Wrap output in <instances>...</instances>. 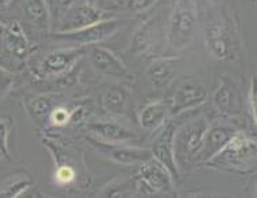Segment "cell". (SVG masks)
Segmentation results:
<instances>
[{"instance_id": "obj_4", "label": "cell", "mask_w": 257, "mask_h": 198, "mask_svg": "<svg viewBox=\"0 0 257 198\" xmlns=\"http://www.w3.org/2000/svg\"><path fill=\"white\" fill-rule=\"evenodd\" d=\"M208 164H223L234 169H243L256 163V142L243 131H235L218 153L207 161Z\"/></svg>"}, {"instance_id": "obj_16", "label": "cell", "mask_w": 257, "mask_h": 198, "mask_svg": "<svg viewBox=\"0 0 257 198\" xmlns=\"http://www.w3.org/2000/svg\"><path fill=\"white\" fill-rule=\"evenodd\" d=\"M20 9L30 26L37 30L50 29L51 15L45 0H21Z\"/></svg>"}, {"instance_id": "obj_29", "label": "cell", "mask_w": 257, "mask_h": 198, "mask_svg": "<svg viewBox=\"0 0 257 198\" xmlns=\"http://www.w3.org/2000/svg\"><path fill=\"white\" fill-rule=\"evenodd\" d=\"M75 178V172L74 169L71 168L70 165H62L59 168L56 169V172H55V179H56V182L62 186L64 184H69L71 183Z\"/></svg>"}, {"instance_id": "obj_6", "label": "cell", "mask_w": 257, "mask_h": 198, "mask_svg": "<svg viewBox=\"0 0 257 198\" xmlns=\"http://www.w3.org/2000/svg\"><path fill=\"white\" fill-rule=\"evenodd\" d=\"M124 21L119 18H109V20L100 21L93 25H89L84 29L74 30V32H66V33H52V37L59 41L71 43L74 47H90L96 45L114 36L118 32Z\"/></svg>"}, {"instance_id": "obj_26", "label": "cell", "mask_w": 257, "mask_h": 198, "mask_svg": "<svg viewBox=\"0 0 257 198\" xmlns=\"http://www.w3.org/2000/svg\"><path fill=\"white\" fill-rule=\"evenodd\" d=\"M14 74L10 70L0 66V99L10 92L11 88L14 86Z\"/></svg>"}, {"instance_id": "obj_21", "label": "cell", "mask_w": 257, "mask_h": 198, "mask_svg": "<svg viewBox=\"0 0 257 198\" xmlns=\"http://www.w3.org/2000/svg\"><path fill=\"white\" fill-rule=\"evenodd\" d=\"M212 101L213 105L220 112H224V114L231 112L232 108L235 107V93H234V89H231L230 85L220 84L218 86V89L215 90V93H213Z\"/></svg>"}, {"instance_id": "obj_10", "label": "cell", "mask_w": 257, "mask_h": 198, "mask_svg": "<svg viewBox=\"0 0 257 198\" xmlns=\"http://www.w3.org/2000/svg\"><path fill=\"white\" fill-rule=\"evenodd\" d=\"M163 37L166 39V26L160 17L149 18L136 33L130 43V52L136 56L148 55L162 44Z\"/></svg>"}, {"instance_id": "obj_20", "label": "cell", "mask_w": 257, "mask_h": 198, "mask_svg": "<svg viewBox=\"0 0 257 198\" xmlns=\"http://www.w3.org/2000/svg\"><path fill=\"white\" fill-rule=\"evenodd\" d=\"M103 107L111 114H123L128 103V90L123 86H109L101 97Z\"/></svg>"}, {"instance_id": "obj_31", "label": "cell", "mask_w": 257, "mask_h": 198, "mask_svg": "<svg viewBox=\"0 0 257 198\" xmlns=\"http://www.w3.org/2000/svg\"><path fill=\"white\" fill-rule=\"evenodd\" d=\"M3 33H5V24L0 21V59L3 56Z\"/></svg>"}, {"instance_id": "obj_1", "label": "cell", "mask_w": 257, "mask_h": 198, "mask_svg": "<svg viewBox=\"0 0 257 198\" xmlns=\"http://www.w3.org/2000/svg\"><path fill=\"white\" fill-rule=\"evenodd\" d=\"M205 45L212 58L220 62L235 59L238 50L237 30L226 13H209L205 22Z\"/></svg>"}, {"instance_id": "obj_30", "label": "cell", "mask_w": 257, "mask_h": 198, "mask_svg": "<svg viewBox=\"0 0 257 198\" xmlns=\"http://www.w3.org/2000/svg\"><path fill=\"white\" fill-rule=\"evenodd\" d=\"M249 103H250V109H252V114L256 119V78L252 79V84H250V89H249Z\"/></svg>"}, {"instance_id": "obj_8", "label": "cell", "mask_w": 257, "mask_h": 198, "mask_svg": "<svg viewBox=\"0 0 257 198\" xmlns=\"http://www.w3.org/2000/svg\"><path fill=\"white\" fill-rule=\"evenodd\" d=\"M140 194L171 193L174 188V179L171 173L154 157L141 164L140 168Z\"/></svg>"}, {"instance_id": "obj_22", "label": "cell", "mask_w": 257, "mask_h": 198, "mask_svg": "<svg viewBox=\"0 0 257 198\" xmlns=\"http://www.w3.org/2000/svg\"><path fill=\"white\" fill-rule=\"evenodd\" d=\"M52 109H54V101L47 96H40L29 103V111L37 118L50 115Z\"/></svg>"}, {"instance_id": "obj_3", "label": "cell", "mask_w": 257, "mask_h": 198, "mask_svg": "<svg viewBox=\"0 0 257 198\" xmlns=\"http://www.w3.org/2000/svg\"><path fill=\"white\" fill-rule=\"evenodd\" d=\"M208 120L204 116L182 126L174 134V156L178 168L186 169L200 161Z\"/></svg>"}, {"instance_id": "obj_24", "label": "cell", "mask_w": 257, "mask_h": 198, "mask_svg": "<svg viewBox=\"0 0 257 198\" xmlns=\"http://www.w3.org/2000/svg\"><path fill=\"white\" fill-rule=\"evenodd\" d=\"M48 5V10H50L51 20H58L60 15L63 14L64 11L69 10L70 7L86 2V0H45Z\"/></svg>"}, {"instance_id": "obj_18", "label": "cell", "mask_w": 257, "mask_h": 198, "mask_svg": "<svg viewBox=\"0 0 257 198\" xmlns=\"http://www.w3.org/2000/svg\"><path fill=\"white\" fill-rule=\"evenodd\" d=\"M175 58H160L151 63L147 75L156 89H163L175 78Z\"/></svg>"}, {"instance_id": "obj_28", "label": "cell", "mask_w": 257, "mask_h": 198, "mask_svg": "<svg viewBox=\"0 0 257 198\" xmlns=\"http://www.w3.org/2000/svg\"><path fill=\"white\" fill-rule=\"evenodd\" d=\"M51 122L56 126H63V124L69 123L70 119H71V114L67 108L64 107H56L51 111L50 114Z\"/></svg>"}, {"instance_id": "obj_23", "label": "cell", "mask_w": 257, "mask_h": 198, "mask_svg": "<svg viewBox=\"0 0 257 198\" xmlns=\"http://www.w3.org/2000/svg\"><path fill=\"white\" fill-rule=\"evenodd\" d=\"M32 186L30 179H18L0 190V197H21Z\"/></svg>"}, {"instance_id": "obj_2", "label": "cell", "mask_w": 257, "mask_h": 198, "mask_svg": "<svg viewBox=\"0 0 257 198\" xmlns=\"http://www.w3.org/2000/svg\"><path fill=\"white\" fill-rule=\"evenodd\" d=\"M197 10L193 0H175L166 25V43L174 52L188 48L196 37Z\"/></svg>"}, {"instance_id": "obj_12", "label": "cell", "mask_w": 257, "mask_h": 198, "mask_svg": "<svg viewBox=\"0 0 257 198\" xmlns=\"http://www.w3.org/2000/svg\"><path fill=\"white\" fill-rule=\"evenodd\" d=\"M175 126L173 123L167 124L163 131L159 134L158 138L155 139L154 146L151 149L152 157L158 160L159 163L171 173L174 182H177L179 178V168L175 163L174 156V134H175Z\"/></svg>"}, {"instance_id": "obj_7", "label": "cell", "mask_w": 257, "mask_h": 198, "mask_svg": "<svg viewBox=\"0 0 257 198\" xmlns=\"http://www.w3.org/2000/svg\"><path fill=\"white\" fill-rule=\"evenodd\" d=\"M208 100V92L197 79L189 78L182 81L174 90L171 101L168 103L170 114L179 115L190 109H196Z\"/></svg>"}, {"instance_id": "obj_19", "label": "cell", "mask_w": 257, "mask_h": 198, "mask_svg": "<svg viewBox=\"0 0 257 198\" xmlns=\"http://www.w3.org/2000/svg\"><path fill=\"white\" fill-rule=\"evenodd\" d=\"M170 115V107L166 101H154L145 105L143 111L140 112V124L141 127L149 131L158 130L162 127Z\"/></svg>"}, {"instance_id": "obj_9", "label": "cell", "mask_w": 257, "mask_h": 198, "mask_svg": "<svg viewBox=\"0 0 257 198\" xmlns=\"http://www.w3.org/2000/svg\"><path fill=\"white\" fill-rule=\"evenodd\" d=\"M85 54L86 47H70L51 51L40 62L39 73L44 77H58L66 74Z\"/></svg>"}, {"instance_id": "obj_27", "label": "cell", "mask_w": 257, "mask_h": 198, "mask_svg": "<svg viewBox=\"0 0 257 198\" xmlns=\"http://www.w3.org/2000/svg\"><path fill=\"white\" fill-rule=\"evenodd\" d=\"M158 0H126L124 9L134 14H141L148 11Z\"/></svg>"}, {"instance_id": "obj_25", "label": "cell", "mask_w": 257, "mask_h": 198, "mask_svg": "<svg viewBox=\"0 0 257 198\" xmlns=\"http://www.w3.org/2000/svg\"><path fill=\"white\" fill-rule=\"evenodd\" d=\"M11 120L7 118H0V157L10 160L9 150V135H10Z\"/></svg>"}, {"instance_id": "obj_17", "label": "cell", "mask_w": 257, "mask_h": 198, "mask_svg": "<svg viewBox=\"0 0 257 198\" xmlns=\"http://www.w3.org/2000/svg\"><path fill=\"white\" fill-rule=\"evenodd\" d=\"M105 152L109 153V157L114 161L124 165H134V164H143L152 158V152L148 149L130 148V146H115V144L101 145Z\"/></svg>"}, {"instance_id": "obj_32", "label": "cell", "mask_w": 257, "mask_h": 198, "mask_svg": "<svg viewBox=\"0 0 257 198\" xmlns=\"http://www.w3.org/2000/svg\"><path fill=\"white\" fill-rule=\"evenodd\" d=\"M13 0H0V7H7L9 5H11Z\"/></svg>"}, {"instance_id": "obj_15", "label": "cell", "mask_w": 257, "mask_h": 198, "mask_svg": "<svg viewBox=\"0 0 257 198\" xmlns=\"http://www.w3.org/2000/svg\"><path fill=\"white\" fill-rule=\"evenodd\" d=\"M89 133L105 144H126L137 138V135L128 129L114 122H92L88 126Z\"/></svg>"}, {"instance_id": "obj_5", "label": "cell", "mask_w": 257, "mask_h": 198, "mask_svg": "<svg viewBox=\"0 0 257 198\" xmlns=\"http://www.w3.org/2000/svg\"><path fill=\"white\" fill-rule=\"evenodd\" d=\"M115 15L109 11L101 10L99 7L89 5L88 2H82L78 5L70 7L58 20H55V28L52 29L54 33H66V32H74V30L84 29L86 26L93 25L100 21L114 18Z\"/></svg>"}, {"instance_id": "obj_13", "label": "cell", "mask_w": 257, "mask_h": 198, "mask_svg": "<svg viewBox=\"0 0 257 198\" xmlns=\"http://www.w3.org/2000/svg\"><path fill=\"white\" fill-rule=\"evenodd\" d=\"M90 63L99 73L109 77L124 78L128 77V70L118 56L101 45H90L89 48Z\"/></svg>"}, {"instance_id": "obj_14", "label": "cell", "mask_w": 257, "mask_h": 198, "mask_svg": "<svg viewBox=\"0 0 257 198\" xmlns=\"http://www.w3.org/2000/svg\"><path fill=\"white\" fill-rule=\"evenodd\" d=\"M237 130L227 126V124H208L203 141V148L200 153V161L207 163L208 160L213 157L219 150L227 144V141L232 137V134Z\"/></svg>"}, {"instance_id": "obj_11", "label": "cell", "mask_w": 257, "mask_h": 198, "mask_svg": "<svg viewBox=\"0 0 257 198\" xmlns=\"http://www.w3.org/2000/svg\"><path fill=\"white\" fill-rule=\"evenodd\" d=\"M33 51V45L28 39L25 30L18 21L5 24L3 33V56L17 62H25ZM2 56V59H3ZM0 59V62H2Z\"/></svg>"}]
</instances>
